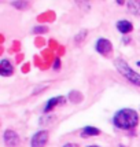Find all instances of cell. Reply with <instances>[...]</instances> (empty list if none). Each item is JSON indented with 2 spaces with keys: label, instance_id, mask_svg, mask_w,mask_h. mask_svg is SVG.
I'll return each mask as SVG.
<instances>
[{
  "label": "cell",
  "instance_id": "obj_5",
  "mask_svg": "<svg viewBox=\"0 0 140 147\" xmlns=\"http://www.w3.org/2000/svg\"><path fill=\"white\" fill-rule=\"evenodd\" d=\"M111 50H113V45L106 38H99L96 41V51L100 52L102 55H107L108 52H111Z\"/></svg>",
  "mask_w": 140,
  "mask_h": 147
},
{
  "label": "cell",
  "instance_id": "obj_4",
  "mask_svg": "<svg viewBox=\"0 0 140 147\" xmlns=\"http://www.w3.org/2000/svg\"><path fill=\"white\" fill-rule=\"evenodd\" d=\"M3 139H4L6 146H8V147H15V146H18V143H19V136L17 135V132L10 131V129H7L6 132H4Z\"/></svg>",
  "mask_w": 140,
  "mask_h": 147
},
{
  "label": "cell",
  "instance_id": "obj_6",
  "mask_svg": "<svg viewBox=\"0 0 140 147\" xmlns=\"http://www.w3.org/2000/svg\"><path fill=\"white\" fill-rule=\"evenodd\" d=\"M14 73V67L11 62L10 61H7V59H3L1 62H0V74L3 77H8L11 76Z\"/></svg>",
  "mask_w": 140,
  "mask_h": 147
},
{
  "label": "cell",
  "instance_id": "obj_13",
  "mask_svg": "<svg viewBox=\"0 0 140 147\" xmlns=\"http://www.w3.org/2000/svg\"><path fill=\"white\" fill-rule=\"evenodd\" d=\"M137 66H140V62H137Z\"/></svg>",
  "mask_w": 140,
  "mask_h": 147
},
{
  "label": "cell",
  "instance_id": "obj_12",
  "mask_svg": "<svg viewBox=\"0 0 140 147\" xmlns=\"http://www.w3.org/2000/svg\"><path fill=\"white\" fill-rule=\"evenodd\" d=\"M63 147H77L76 144H73V143H67V144H65Z\"/></svg>",
  "mask_w": 140,
  "mask_h": 147
},
{
  "label": "cell",
  "instance_id": "obj_7",
  "mask_svg": "<svg viewBox=\"0 0 140 147\" xmlns=\"http://www.w3.org/2000/svg\"><path fill=\"white\" fill-rule=\"evenodd\" d=\"M117 29L121 33L127 34V33H129L132 30V24H131L129 21H125V19H124V21H118V22H117Z\"/></svg>",
  "mask_w": 140,
  "mask_h": 147
},
{
  "label": "cell",
  "instance_id": "obj_11",
  "mask_svg": "<svg viewBox=\"0 0 140 147\" xmlns=\"http://www.w3.org/2000/svg\"><path fill=\"white\" fill-rule=\"evenodd\" d=\"M59 63H61V62H59V59H57V62L54 63V69H59Z\"/></svg>",
  "mask_w": 140,
  "mask_h": 147
},
{
  "label": "cell",
  "instance_id": "obj_1",
  "mask_svg": "<svg viewBox=\"0 0 140 147\" xmlns=\"http://www.w3.org/2000/svg\"><path fill=\"white\" fill-rule=\"evenodd\" d=\"M139 122V114L132 109H122L114 115V124L117 128L132 129Z\"/></svg>",
  "mask_w": 140,
  "mask_h": 147
},
{
  "label": "cell",
  "instance_id": "obj_2",
  "mask_svg": "<svg viewBox=\"0 0 140 147\" xmlns=\"http://www.w3.org/2000/svg\"><path fill=\"white\" fill-rule=\"evenodd\" d=\"M115 67H117V70L120 71L122 76L127 78L128 81H131L132 84L140 87V74L139 73H136L135 70H132V69L128 66V63L125 62V61L117 59V61H115Z\"/></svg>",
  "mask_w": 140,
  "mask_h": 147
},
{
  "label": "cell",
  "instance_id": "obj_8",
  "mask_svg": "<svg viewBox=\"0 0 140 147\" xmlns=\"http://www.w3.org/2000/svg\"><path fill=\"white\" fill-rule=\"evenodd\" d=\"M128 8L129 11L135 15H140V1L132 0V1H128Z\"/></svg>",
  "mask_w": 140,
  "mask_h": 147
},
{
  "label": "cell",
  "instance_id": "obj_3",
  "mask_svg": "<svg viewBox=\"0 0 140 147\" xmlns=\"http://www.w3.org/2000/svg\"><path fill=\"white\" fill-rule=\"evenodd\" d=\"M48 142V132L47 131H38L37 134L33 135L30 147H44Z\"/></svg>",
  "mask_w": 140,
  "mask_h": 147
},
{
  "label": "cell",
  "instance_id": "obj_14",
  "mask_svg": "<svg viewBox=\"0 0 140 147\" xmlns=\"http://www.w3.org/2000/svg\"><path fill=\"white\" fill-rule=\"evenodd\" d=\"M91 147H98V146H91Z\"/></svg>",
  "mask_w": 140,
  "mask_h": 147
},
{
  "label": "cell",
  "instance_id": "obj_10",
  "mask_svg": "<svg viewBox=\"0 0 140 147\" xmlns=\"http://www.w3.org/2000/svg\"><path fill=\"white\" fill-rule=\"evenodd\" d=\"M100 134V131L98 128H94V127H87V128L83 129V136L85 138V136H98V135Z\"/></svg>",
  "mask_w": 140,
  "mask_h": 147
},
{
  "label": "cell",
  "instance_id": "obj_9",
  "mask_svg": "<svg viewBox=\"0 0 140 147\" xmlns=\"http://www.w3.org/2000/svg\"><path fill=\"white\" fill-rule=\"evenodd\" d=\"M61 102H63V98H62V96H58V98H51V99L48 100V103H47L44 111H50L52 107H55L58 103H61Z\"/></svg>",
  "mask_w": 140,
  "mask_h": 147
}]
</instances>
